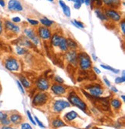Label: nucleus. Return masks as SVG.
I'll list each match as a JSON object with an SVG mask.
<instances>
[{"mask_svg": "<svg viewBox=\"0 0 125 129\" xmlns=\"http://www.w3.org/2000/svg\"><path fill=\"white\" fill-rule=\"evenodd\" d=\"M16 83H17V85H18V87H19V89L20 92L22 93V94H24V93H25V90H24L23 86H22V85L21 84V83H20V82H19V80H17V81H16Z\"/></svg>", "mask_w": 125, "mask_h": 129, "instance_id": "nucleus-35", "label": "nucleus"}, {"mask_svg": "<svg viewBox=\"0 0 125 129\" xmlns=\"http://www.w3.org/2000/svg\"><path fill=\"white\" fill-rule=\"evenodd\" d=\"M107 6L109 7V9H116L120 6V0H102Z\"/></svg>", "mask_w": 125, "mask_h": 129, "instance_id": "nucleus-15", "label": "nucleus"}, {"mask_svg": "<svg viewBox=\"0 0 125 129\" xmlns=\"http://www.w3.org/2000/svg\"><path fill=\"white\" fill-rule=\"evenodd\" d=\"M10 121L14 124H19L22 121V116L19 114H13L10 116Z\"/></svg>", "mask_w": 125, "mask_h": 129, "instance_id": "nucleus-17", "label": "nucleus"}, {"mask_svg": "<svg viewBox=\"0 0 125 129\" xmlns=\"http://www.w3.org/2000/svg\"><path fill=\"white\" fill-rule=\"evenodd\" d=\"M59 3H60V6H61L62 9H63V12L64 15H65L66 17H70V14H71L70 7L68 6L67 5H66V3H65L63 1H62V0H60V1H59Z\"/></svg>", "mask_w": 125, "mask_h": 129, "instance_id": "nucleus-16", "label": "nucleus"}, {"mask_svg": "<svg viewBox=\"0 0 125 129\" xmlns=\"http://www.w3.org/2000/svg\"><path fill=\"white\" fill-rule=\"evenodd\" d=\"M19 81L20 82L21 84L24 87H26V88H29L30 87V85H31L30 81L29 80H27L26 77L22 76V75H20L19 76Z\"/></svg>", "mask_w": 125, "mask_h": 129, "instance_id": "nucleus-20", "label": "nucleus"}, {"mask_svg": "<svg viewBox=\"0 0 125 129\" xmlns=\"http://www.w3.org/2000/svg\"><path fill=\"white\" fill-rule=\"evenodd\" d=\"M90 5H91V7L93 8L94 6H95L96 7H100L103 5V2L102 0H90Z\"/></svg>", "mask_w": 125, "mask_h": 129, "instance_id": "nucleus-28", "label": "nucleus"}, {"mask_svg": "<svg viewBox=\"0 0 125 129\" xmlns=\"http://www.w3.org/2000/svg\"><path fill=\"white\" fill-rule=\"evenodd\" d=\"M5 67L11 72H16L19 70V63L16 58L13 56H9L4 61Z\"/></svg>", "mask_w": 125, "mask_h": 129, "instance_id": "nucleus-2", "label": "nucleus"}, {"mask_svg": "<svg viewBox=\"0 0 125 129\" xmlns=\"http://www.w3.org/2000/svg\"><path fill=\"white\" fill-rule=\"evenodd\" d=\"M92 56L94 57V60H97V58L95 56V55H94V54H93V55H92Z\"/></svg>", "mask_w": 125, "mask_h": 129, "instance_id": "nucleus-51", "label": "nucleus"}, {"mask_svg": "<svg viewBox=\"0 0 125 129\" xmlns=\"http://www.w3.org/2000/svg\"><path fill=\"white\" fill-rule=\"evenodd\" d=\"M3 29H4V26H3V22L0 19V36L2 35L3 32Z\"/></svg>", "mask_w": 125, "mask_h": 129, "instance_id": "nucleus-42", "label": "nucleus"}, {"mask_svg": "<svg viewBox=\"0 0 125 129\" xmlns=\"http://www.w3.org/2000/svg\"><path fill=\"white\" fill-rule=\"evenodd\" d=\"M60 38H61V37L59 36L58 34H56V33L53 34V36H51V37H50L51 44L53 46H58L59 43H60Z\"/></svg>", "mask_w": 125, "mask_h": 129, "instance_id": "nucleus-19", "label": "nucleus"}, {"mask_svg": "<svg viewBox=\"0 0 125 129\" xmlns=\"http://www.w3.org/2000/svg\"><path fill=\"white\" fill-rule=\"evenodd\" d=\"M125 81V77L124 76H122V77H118L115 79V83L116 84H121V83H123Z\"/></svg>", "mask_w": 125, "mask_h": 129, "instance_id": "nucleus-31", "label": "nucleus"}, {"mask_svg": "<svg viewBox=\"0 0 125 129\" xmlns=\"http://www.w3.org/2000/svg\"><path fill=\"white\" fill-rule=\"evenodd\" d=\"M27 21L29 22V23H30L31 25H32V26H37L38 24H39V21H37V20H36V19H27Z\"/></svg>", "mask_w": 125, "mask_h": 129, "instance_id": "nucleus-34", "label": "nucleus"}, {"mask_svg": "<svg viewBox=\"0 0 125 129\" xmlns=\"http://www.w3.org/2000/svg\"><path fill=\"white\" fill-rule=\"evenodd\" d=\"M68 99H69V101H70L69 103L73 105V106L77 107L78 108H79L84 111L87 109V104L79 98L74 92H71L70 93Z\"/></svg>", "mask_w": 125, "mask_h": 129, "instance_id": "nucleus-3", "label": "nucleus"}, {"mask_svg": "<svg viewBox=\"0 0 125 129\" xmlns=\"http://www.w3.org/2000/svg\"><path fill=\"white\" fill-rule=\"evenodd\" d=\"M78 116L77 113L76 111H70V112H68L65 116H64V118L67 121H73L76 117Z\"/></svg>", "mask_w": 125, "mask_h": 129, "instance_id": "nucleus-21", "label": "nucleus"}, {"mask_svg": "<svg viewBox=\"0 0 125 129\" xmlns=\"http://www.w3.org/2000/svg\"><path fill=\"white\" fill-rule=\"evenodd\" d=\"M35 120H36V123H37L38 124V125L39 126V127H43V128H45V126H44V124L38 119V118L37 117H35Z\"/></svg>", "mask_w": 125, "mask_h": 129, "instance_id": "nucleus-39", "label": "nucleus"}, {"mask_svg": "<svg viewBox=\"0 0 125 129\" xmlns=\"http://www.w3.org/2000/svg\"><path fill=\"white\" fill-rule=\"evenodd\" d=\"M84 3H86V5H90V0H84Z\"/></svg>", "mask_w": 125, "mask_h": 129, "instance_id": "nucleus-49", "label": "nucleus"}, {"mask_svg": "<svg viewBox=\"0 0 125 129\" xmlns=\"http://www.w3.org/2000/svg\"><path fill=\"white\" fill-rule=\"evenodd\" d=\"M12 22H14V23H18V22H21V19H20L19 17H18V16L13 17V18L12 19Z\"/></svg>", "mask_w": 125, "mask_h": 129, "instance_id": "nucleus-41", "label": "nucleus"}, {"mask_svg": "<svg viewBox=\"0 0 125 129\" xmlns=\"http://www.w3.org/2000/svg\"><path fill=\"white\" fill-rule=\"evenodd\" d=\"M111 90H112L113 92H117V88H116V87H111Z\"/></svg>", "mask_w": 125, "mask_h": 129, "instance_id": "nucleus-50", "label": "nucleus"}, {"mask_svg": "<svg viewBox=\"0 0 125 129\" xmlns=\"http://www.w3.org/2000/svg\"><path fill=\"white\" fill-rule=\"evenodd\" d=\"M102 68L104 69H106V70H110V71H112L113 73H115V74H118L119 73V70H117V69H114L113 68L110 66H107V65H104V64H101L100 65Z\"/></svg>", "mask_w": 125, "mask_h": 129, "instance_id": "nucleus-29", "label": "nucleus"}, {"mask_svg": "<svg viewBox=\"0 0 125 129\" xmlns=\"http://www.w3.org/2000/svg\"><path fill=\"white\" fill-rule=\"evenodd\" d=\"M38 35L43 40H49L52 36L50 29L46 26H39L38 28Z\"/></svg>", "mask_w": 125, "mask_h": 129, "instance_id": "nucleus-13", "label": "nucleus"}, {"mask_svg": "<svg viewBox=\"0 0 125 129\" xmlns=\"http://www.w3.org/2000/svg\"><path fill=\"white\" fill-rule=\"evenodd\" d=\"M72 1H73L75 3H79V4H83L84 3V0H72Z\"/></svg>", "mask_w": 125, "mask_h": 129, "instance_id": "nucleus-43", "label": "nucleus"}, {"mask_svg": "<svg viewBox=\"0 0 125 129\" xmlns=\"http://www.w3.org/2000/svg\"><path fill=\"white\" fill-rule=\"evenodd\" d=\"M39 22L42 23V24L46 26V27H50V26H52L53 24V21L52 20H50L49 19H47V17H44L43 19H39Z\"/></svg>", "mask_w": 125, "mask_h": 129, "instance_id": "nucleus-25", "label": "nucleus"}, {"mask_svg": "<svg viewBox=\"0 0 125 129\" xmlns=\"http://www.w3.org/2000/svg\"><path fill=\"white\" fill-rule=\"evenodd\" d=\"M54 80H55V81L56 82V83H57V84H62L64 83L63 79L62 77H60V76H56V77H54Z\"/></svg>", "mask_w": 125, "mask_h": 129, "instance_id": "nucleus-33", "label": "nucleus"}, {"mask_svg": "<svg viewBox=\"0 0 125 129\" xmlns=\"http://www.w3.org/2000/svg\"><path fill=\"white\" fill-rule=\"evenodd\" d=\"M66 60L69 62L73 66H77L78 65V59H77V53L75 50H69L66 51V56H65Z\"/></svg>", "mask_w": 125, "mask_h": 129, "instance_id": "nucleus-7", "label": "nucleus"}, {"mask_svg": "<svg viewBox=\"0 0 125 129\" xmlns=\"http://www.w3.org/2000/svg\"><path fill=\"white\" fill-rule=\"evenodd\" d=\"M121 98H122V99H123V101H125V98H124V95H122V96H121Z\"/></svg>", "mask_w": 125, "mask_h": 129, "instance_id": "nucleus-52", "label": "nucleus"}, {"mask_svg": "<svg viewBox=\"0 0 125 129\" xmlns=\"http://www.w3.org/2000/svg\"><path fill=\"white\" fill-rule=\"evenodd\" d=\"M47 1H50V2H53V0H47Z\"/></svg>", "mask_w": 125, "mask_h": 129, "instance_id": "nucleus-53", "label": "nucleus"}, {"mask_svg": "<svg viewBox=\"0 0 125 129\" xmlns=\"http://www.w3.org/2000/svg\"><path fill=\"white\" fill-rule=\"evenodd\" d=\"M95 13H96V15H97V16L100 19V20H102V21H107L108 19L106 17V16H105V14L104 13H103V12H102L100 9H98V8H97L96 9H95Z\"/></svg>", "mask_w": 125, "mask_h": 129, "instance_id": "nucleus-24", "label": "nucleus"}, {"mask_svg": "<svg viewBox=\"0 0 125 129\" xmlns=\"http://www.w3.org/2000/svg\"><path fill=\"white\" fill-rule=\"evenodd\" d=\"M21 129H32L31 125L28 123H23L21 124Z\"/></svg>", "mask_w": 125, "mask_h": 129, "instance_id": "nucleus-36", "label": "nucleus"}, {"mask_svg": "<svg viewBox=\"0 0 125 129\" xmlns=\"http://www.w3.org/2000/svg\"><path fill=\"white\" fill-rule=\"evenodd\" d=\"M104 14H105V16H106V17L107 19H112L113 21H114V22L120 21V18H121L120 14L117 13V12L112 9H107L105 10Z\"/></svg>", "mask_w": 125, "mask_h": 129, "instance_id": "nucleus-12", "label": "nucleus"}, {"mask_svg": "<svg viewBox=\"0 0 125 129\" xmlns=\"http://www.w3.org/2000/svg\"><path fill=\"white\" fill-rule=\"evenodd\" d=\"M68 1H72V0H68Z\"/></svg>", "mask_w": 125, "mask_h": 129, "instance_id": "nucleus-54", "label": "nucleus"}, {"mask_svg": "<svg viewBox=\"0 0 125 129\" xmlns=\"http://www.w3.org/2000/svg\"><path fill=\"white\" fill-rule=\"evenodd\" d=\"M71 22H73V24L75 26H76V27L79 28V29H84V23H82L80 21H77V20L74 19V20H73V21H71Z\"/></svg>", "mask_w": 125, "mask_h": 129, "instance_id": "nucleus-30", "label": "nucleus"}, {"mask_svg": "<svg viewBox=\"0 0 125 129\" xmlns=\"http://www.w3.org/2000/svg\"><path fill=\"white\" fill-rule=\"evenodd\" d=\"M24 33L26 35V37L29 39L34 44L37 45L39 43V37L36 36V34L32 29L31 28H26L24 29Z\"/></svg>", "mask_w": 125, "mask_h": 129, "instance_id": "nucleus-10", "label": "nucleus"}, {"mask_svg": "<svg viewBox=\"0 0 125 129\" xmlns=\"http://www.w3.org/2000/svg\"><path fill=\"white\" fill-rule=\"evenodd\" d=\"M70 106V104L63 100H57L53 104V110L56 112H60L66 108H69Z\"/></svg>", "mask_w": 125, "mask_h": 129, "instance_id": "nucleus-8", "label": "nucleus"}, {"mask_svg": "<svg viewBox=\"0 0 125 129\" xmlns=\"http://www.w3.org/2000/svg\"><path fill=\"white\" fill-rule=\"evenodd\" d=\"M52 125L53 127L55 128H58V127H64L66 126V124L60 119L57 118V119H54L53 121H52Z\"/></svg>", "mask_w": 125, "mask_h": 129, "instance_id": "nucleus-22", "label": "nucleus"}, {"mask_svg": "<svg viewBox=\"0 0 125 129\" xmlns=\"http://www.w3.org/2000/svg\"><path fill=\"white\" fill-rule=\"evenodd\" d=\"M66 42H67V46H68V48H70V50H74L75 49H76L78 47L77 43L73 39H70V38L66 39Z\"/></svg>", "mask_w": 125, "mask_h": 129, "instance_id": "nucleus-23", "label": "nucleus"}, {"mask_svg": "<svg viewBox=\"0 0 125 129\" xmlns=\"http://www.w3.org/2000/svg\"><path fill=\"white\" fill-rule=\"evenodd\" d=\"M0 123H1V124H3V126H8V125L10 124L11 121H10V120L8 119V118H5V119L1 120V121H0Z\"/></svg>", "mask_w": 125, "mask_h": 129, "instance_id": "nucleus-32", "label": "nucleus"}, {"mask_svg": "<svg viewBox=\"0 0 125 129\" xmlns=\"http://www.w3.org/2000/svg\"><path fill=\"white\" fill-rule=\"evenodd\" d=\"M8 9L12 12H21L23 10L21 3L18 0H9L7 5Z\"/></svg>", "mask_w": 125, "mask_h": 129, "instance_id": "nucleus-9", "label": "nucleus"}, {"mask_svg": "<svg viewBox=\"0 0 125 129\" xmlns=\"http://www.w3.org/2000/svg\"><path fill=\"white\" fill-rule=\"evenodd\" d=\"M104 81L105 82V84H107L108 87H110V81H109V80H107V79L105 77H104Z\"/></svg>", "mask_w": 125, "mask_h": 129, "instance_id": "nucleus-44", "label": "nucleus"}, {"mask_svg": "<svg viewBox=\"0 0 125 129\" xmlns=\"http://www.w3.org/2000/svg\"><path fill=\"white\" fill-rule=\"evenodd\" d=\"M0 6H1L2 7H5L6 6V3L4 0H0Z\"/></svg>", "mask_w": 125, "mask_h": 129, "instance_id": "nucleus-47", "label": "nucleus"}, {"mask_svg": "<svg viewBox=\"0 0 125 129\" xmlns=\"http://www.w3.org/2000/svg\"><path fill=\"white\" fill-rule=\"evenodd\" d=\"M86 89L89 91L90 95L94 98H97L104 93V89L99 84L89 85L86 87Z\"/></svg>", "mask_w": 125, "mask_h": 129, "instance_id": "nucleus-5", "label": "nucleus"}, {"mask_svg": "<svg viewBox=\"0 0 125 129\" xmlns=\"http://www.w3.org/2000/svg\"><path fill=\"white\" fill-rule=\"evenodd\" d=\"M47 99H48L47 93H44V92H39L33 98L32 104L35 105V106H42V105L47 103Z\"/></svg>", "mask_w": 125, "mask_h": 129, "instance_id": "nucleus-4", "label": "nucleus"}, {"mask_svg": "<svg viewBox=\"0 0 125 129\" xmlns=\"http://www.w3.org/2000/svg\"><path fill=\"white\" fill-rule=\"evenodd\" d=\"M78 63L81 70H87L92 66V62L90 56L85 52H80L77 54Z\"/></svg>", "mask_w": 125, "mask_h": 129, "instance_id": "nucleus-1", "label": "nucleus"}, {"mask_svg": "<svg viewBox=\"0 0 125 129\" xmlns=\"http://www.w3.org/2000/svg\"><path fill=\"white\" fill-rule=\"evenodd\" d=\"M110 104L112 105V107L115 109H119L121 107V102L117 99H113L110 101Z\"/></svg>", "mask_w": 125, "mask_h": 129, "instance_id": "nucleus-27", "label": "nucleus"}, {"mask_svg": "<svg viewBox=\"0 0 125 129\" xmlns=\"http://www.w3.org/2000/svg\"><path fill=\"white\" fill-rule=\"evenodd\" d=\"M4 29L6 32H11L13 34H18L20 32V28L19 26H16L14 22H11L10 20H6L4 22Z\"/></svg>", "mask_w": 125, "mask_h": 129, "instance_id": "nucleus-6", "label": "nucleus"}, {"mask_svg": "<svg viewBox=\"0 0 125 129\" xmlns=\"http://www.w3.org/2000/svg\"><path fill=\"white\" fill-rule=\"evenodd\" d=\"M16 51L18 55H24L27 52V49L25 48L24 46H16Z\"/></svg>", "mask_w": 125, "mask_h": 129, "instance_id": "nucleus-26", "label": "nucleus"}, {"mask_svg": "<svg viewBox=\"0 0 125 129\" xmlns=\"http://www.w3.org/2000/svg\"><path fill=\"white\" fill-rule=\"evenodd\" d=\"M8 118V115L2 111H0V121L3 120V119H5V118Z\"/></svg>", "mask_w": 125, "mask_h": 129, "instance_id": "nucleus-40", "label": "nucleus"}, {"mask_svg": "<svg viewBox=\"0 0 125 129\" xmlns=\"http://www.w3.org/2000/svg\"><path fill=\"white\" fill-rule=\"evenodd\" d=\"M73 7H74L76 9H79V8L81 7V4H79V3H74Z\"/></svg>", "mask_w": 125, "mask_h": 129, "instance_id": "nucleus-45", "label": "nucleus"}, {"mask_svg": "<svg viewBox=\"0 0 125 129\" xmlns=\"http://www.w3.org/2000/svg\"><path fill=\"white\" fill-rule=\"evenodd\" d=\"M26 113H27L28 118H29V121L32 122V124H33L34 125H36V121H34V120H33V118H32V115H31V113H30L29 111H26Z\"/></svg>", "mask_w": 125, "mask_h": 129, "instance_id": "nucleus-37", "label": "nucleus"}, {"mask_svg": "<svg viewBox=\"0 0 125 129\" xmlns=\"http://www.w3.org/2000/svg\"><path fill=\"white\" fill-rule=\"evenodd\" d=\"M94 70L95 71V73H96V74H100V70L98 68H97L96 67H94Z\"/></svg>", "mask_w": 125, "mask_h": 129, "instance_id": "nucleus-46", "label": "nucleus"}, {"mask_svg": "<svg viewBox=\"0 0 125 129\" xmlns=\"http://www.w3.org/2000/svg\"><path fill=\"white\" fill-rule=\"evenodd\" d=\"M66 87L60 84H54L51 86V90L57 95H62L66 92Z\"/></svg>", "mask_w": 125, "mask_h": 129, "instance_id": "nucleus-14", "label": "nucleus"}, {"mask_svg": "<svg viewBox=\"0 0 125 129\" xmlns=\"http://www.w3.org/2000/svg\"><path fill=\"white\" fill-rule=\"evenodd\" d=\"M120 29L122 31V33L124 35L125 34V22H124V20H123L120 23Z\"/></svg>", "mask_w": 125, "mask_h": 129, "instance_id": "nucleus-38", "label": "nucleus"}, {"mask_svg": "<svg viewBox=\"0 0 125 129\" xmlns=\"http://www.w3.org/2000/svg\"><path fill=\"white\" fill-rule=\"evenodd\" d=\"M58 46H59L60 49L63 52H66V51H68V49H69V48H68V46H67V42H66V39L65 37H61Z\"/></svg>", "mask_w": 125, "mask_h": 129, "instance_id": "nucleus-18", "label": "nucleus"}, {"mask_svg": "<svg viewBox=\"0 0 125 129\" xmlns=\"http://www.w3.org/2000/svg\"><path fill=\"white\" fill-rule=\"evenodd\" d=\"M36 87L37 88L41 90V91H45L47 90L50 87V82L47 79L44 78V77H39L36 80Z\"/></svg>", "mask_w": 125, "mask_h": 129, "instance_id": "nucleus-11", "label": "nucleus"}, {"mask_svg": "<svg viewBox=\"0 0 125 129\" xmlns=\"http://www.w3.org/2000/svg\"><path fill=\"white\" fill-rule=\"evenodd\" d=\"M2 129H14V128H13L12 127H9V126H3L2 127Z\"/></svg>", "mask_w": 125, "mask_h": 129, "instance_id": "nucleus-48", "label": "nucleus"}]
</instances>
